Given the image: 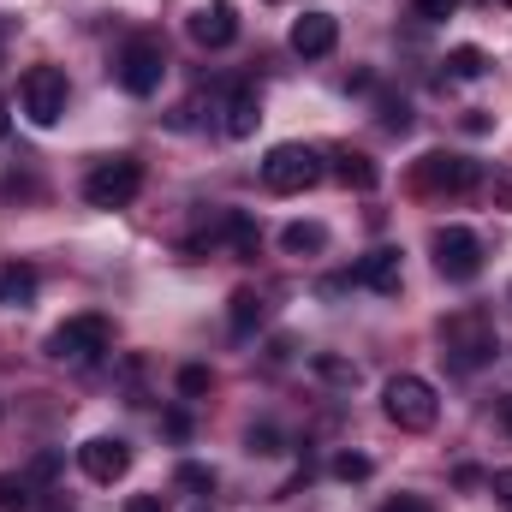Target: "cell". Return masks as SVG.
I'll list each match as a JSON object with an SVG mask.
<instances>
[{"mask_svg": "<svg viewBox=\"0 0 512 512\" xmlns=\"http://www.w3.org/2000/svg\"><path fill=\"white\" fill-rule=\"evenodd\" d=\"M453 12H459V0H411V18H423V24H441Z\"/></svg>", "mask_w": 512, "mask_h": 512, "instance_id": "obj_24", "label": "cell"}, {"mask_svg": "<svg viewBox=\"0 0 512 512\" xmlns=\"http://www.w3.org/2000/svg\"><path fill=\"white\" fill-rule=\"evenodd\" d=\"M495 495H501V507L512 512V471H495Z\"/></svg>", "mask_w": 512, "mask_h": 512, "instance_id": "obj_32", "label": "cell"}, {"mask_svg": "<svg viewBox=\"0 0 512 512\" xmlns=\"http://www.w3.org/2000/svg\"><path fill=\"white\" fill-rule=\"evenodd\" d=\"M185 30H191L197 48H233V36H239V12H233V0H209V6L191 12Z\"/></svg>", "mask_w": 512, "mask_h": 512, "instance_id": "obj_11", "label": "cell"}, {"mask_svg": "<svg viewBox=\"0 0 512 512\" xmlns=\"http://www.w3.org/2000/svg\"><path fill=\"white\" fill-rule=\"evenodd\" d=\"M114 346V322L108 316H66L54 334H48V358L60 364H90Z\"/></svg>", "mask_w": 512, "mask_h": 512, "instance_id": "obj_7", "label": "cell"}, {"mask_svg": "<svg viewBox=\"0 0 512 512\" xmlns=\"http://www.w3.org/2000/svg\"><path fill=\"white\" fill-rule=\"evenodd\" d=\"M227 322H233V334H251L256 322H262V298H256L251 286H245V292H233V310H227Z\"/></svg>", "mask_w": 512, "mask_h": 512, "instance_id": "obj_20", "label": "cell"}, {"mask_svg": "<svg viewBox=\"0 0 512 512\" xmlns=\"http://www.w3.org/2000/svg\"><path fill=\"white\" fill-rule=\"evenodd\" d=\"M310 370H316L322 382H334V387H358V364H346V358H328V352H316V358H310Z\"/></svg>", "mask_w": 512, "mask_h": 512, "instance_id": "obj_21", "label": "cell"}, {"mask_svg": "<svg viewBox=\"0 0 512 512\" xmlns=\"http://www.w3.org/2000/svg\"><path fill=\"white\" fill-rule=\"evenodd\" d=\"M209 382H215V376H209L203 364H185V370H179V393H185V399H197V393H209Z\"/></svg>", "mask_w": 512, "mask_h": 512, "instance_id": "obj_25", "label": "cell"}, {"mask_svg": "<svg viewBox=\"0 0 512 512\" xmlns=\"http://www.w3.org/2000/svg\"><path fill=\"white\" fill-rule=\"evenodd\" d=\"M334 42H340V18H328V12H298L292 18V54L298 60H328Z\"/></svg>", "mask_w": 512, "mask_h": 512, "instance_id": "obj_12", "label": "cell"}, {"mask_svg": "<svg viewBox=\"0 0 512 512\" xmlns=\"http://www.w3.org/2000/svg\"><path fill=\"white\" fill-rule=\"evenodd\" d=\"M280 251H286V256L328 251V227H322V221H292V227H280Z\"/></svg>", "mask_w": 512, "mask_h": 512, "instance_id": "obj_17", "label": "cell"}, {"mask_svg": "<svg viewBox=\"0 0 512 512\" xmlns=\"http://www.w3.org/2000/svg\"><path fill=\"white\" fill-rule=\"evenodd\" d=\"M161 78H167V54H161V42H155V36H131L126 48H120V60H114V84L143 102V96L161 90Z\"/></svg>", "mask_w": 512, "mask_h": 512, "instance_id": "obj_8", "label": "cell"}, {"mask_svg": "<svg viewBox=\"0 0 512 512\" xmlns=\"http://www.w3.org/2000/svg\"><path fill=\"white\" fill-rule=\"evenodd\" d=\"M173 483H179V489H191V495L203 501V495L215 489V471H209V465H179V471H173Z\"/></svg>", "mask_w": 512, "mask_h": 512, "instance_id": "obj_22", "label": "cell"}, {"mask_svg": "<svg viewBox=\"0 0 512 512\" xmlns=\"http://www.w3.org/2000/svg\"><path fill=\"white\" fill-rule=\"evenodd\" d=\"M66 102H72V84H66V72L60 66H30L24 78H18V108H24V120L30 126H60L66 120Z\"/></svg>", "mask_w": 512, "mask_h": 512, "instance_id": "obj_2", "label": "cell"}, {"mask_svg": "<svg viewBox=\"0 0 512 512\" xmlns=\"http://www.w3.org/2000/svg\"><path fill=\"white\" fill-rule=\"evenodd\" d=\"M411 179H417V191H429V197H465V191L483 185V161H471V155H459V149H429Z\"/></svg>", "mask_w": 512, "mask_h": 512, "instance_id": "obj_4", "label": "cell"}, {"mask_svg": "<svg viewBox=\"0 0 512 512\" xmlns=\"http://www.w3.org/2000/svg\"><path fill=\"white\" fill-rule=\"evenodd\" d=\"M429 251H435L441 280H453V286H471V280L483 274V239H477L471 227H435Z\"/></svg>", "mask_w": 512, "mask_h": 512, "instance_id": "obj_9", "label": "cell"}, {"mask_svg": "<svg viewBox=\"0 0 512 512\" xmlns=\"http://www.w3.org/2000/svg\"><path fill=\"white\" fill-rule=\"evenodd\" d=\"M483 72H489V54H483V48H453V54H447V78H453V84H471V78H483Z\"/></svg>", "mask_w": 512, "mask_h": 512, "instance_id": "obj_18", "label": "cell"}, {"mask_svg": "<svg viewBox=\"0 0 512 512\" xmlns=\"http://www.w3.org/2000/svg\"><path fill=\"white\" fill-rule=\"evenodd\" d=\"M334 179H340L346 191H376V185H382V167H376L364 149H334Z\"/></svg>", "mask_w": 512, "mask_h": 512, "instance_id": "obj_14", "label": "cell"}, {"mask_svg": "<svg viewBox=\"0 0 512 512\" xmlns=\"http://www.w3.org/2000/svg\"><path fill=\"white\" fill-rule=\"evenodd\" d=\"M316 179H322V155L304 149V143H274V149L262 155V185H268L274 197H298V191H310Z\"/></svg>", "mask_w": 512, "mask_h": 512, "instance_id": "obj_6", "label": "cell"}, {"mask_svg": "<svg viewBox=\"0 0 512 512\" xmlns=\"http://www.w3.org/2000/svg\"><path fill=\"white\" fill-rule=\"evenodd\" d=\"M382 512H435V501H423V495H393Z\"/></svg>", "mask_w": 512, "mask_h": 512, "instance_id": "obj_27", "label": "cell"}, {"mask_svg": "<svg viewBox=\"0 0 512 512\" xmlns=\"http://www.w3.org/2000/svg\"><path fill=\"white\" fill-rule=\"evenodd\" d=\"M501 352V340H495V322L483 316V310H453V316H441V358L453 364V370H483L489 358Z\"/></svg>", "mask_w": 512, "mask_h": 512, "instance_id": "obj_1", "label": "cell"}, {"mask_svg": "<svg viewBox=\"0 0 512 512\" xmlns=\"http://www.w3.org/2000/svg\"><path fill=\"white\" fill-rule=\"evenodd\" d=\"M382 411H387V423H399L405 435H423V429H435L441 399H435V387L423 376H393L382 387Z\"/></svg>", "mask_w": 512, "mask_h": 512, "instance_id": "obj_3", "label": "cell"}, {"mask_svg": "<svg viewBox=\"0 0 512 512\" xmlns=\"http://www.w3.org/2000/svg\"><path fill=\"white\" fill-rule=\"evenodd\" d=\"M251 453H280L274 447V429H251Z\"/></svg>", "mask_w": 512, "mask_h": 512, "instance_id": "obj_31", "label": "cell"}, {"mask_svg": "<svg viewBox=\"0 0 512 512\" xmlns=\"http://www.w3.org/2000/svg\"><path fill=\"white\" fill-rule=\"evenodd\" d=\"M0 131H6V120H0Z\"/></svg>", "mask_w": 512, "mask_h": 512, "instance_id": "obj_34", "label": "cell"}, {"mask_svg": "<svg viewBox=\"0 0 512 512\" xmlns=\"http://www.w3.org/2000/svg\"><path fill=\"white\" fill-rule=\"evenodd\" d=\"M30 507H36L30 477H24V471H6V477H0V512H30Z\"/></svg>", "mask_w": 512, "mask_h": 512, "instance_id": "obj_19", "label": "cell"}, {"mask_svg": "<svg viewBox=\"0 0 512 512\" xmlns=\"http://www.w3.org/2000/svg\"><path fill=\"white\" fill-rule=\"evenodd\" d=\"M36 286H42V280H36L30 262H6V268H0V304H6V310L36 304Z\"/></svg>", "mask_w": 512, "mask_h": 512, "instance_id": "obj_15", "label": "cell"}, {"mask_svg": "<svg viewBox=\"0 0 512 512\" xmlns=\"http://www.w3.org/2000/svg\"><path fill=\"white\" fill-rule=\"evenodd\" d=\"M167 435L185 441V435H191V417H185V411H167Z\"/></svg>", "mask_w": 512, "mask_h": 512, "instance_id": "obj_29", "label": "cell"}, {"mask_svg": "<svg viewBox=\"0 0 512 512\" xmlns=\"http://www.w3.org/2000/svg\"><path fill=\"white\" fill-rule=\"evenodd\" d=\"M489 197H495V209H512V173H495V185H489Z\"/></svg>", "mask_w": 512, "mask_h": 512, "instance_id": "obj_28", "label": "cell"}, {"mask_svg": "<svg viewBox=\"0 0 512 512\" xmlns=\"http://www.w3.org/2000/svg\"><path fill=\"white\" fill-rule=\"evenodd\" d=\"M126 512H167V507H161V495H131Z\"/></svg>", "mask_w": 512, "mask_h": 512, "instance_id": "obj_30", "label": "cell"}, {"mask_svg": "<svg viewBox=\"0 0 512 512\" xmlns=\"http://www.w3.org/2000/svg\"><path fill=\"white\" fill-rule=\"evenodd\" d=\"M370 471H376V465H370L364 453H340V459H334V477H340V483H364Z\"/></svg>", "mask_w": 512, "mask_h": 512, "instance_id": "obj_23", "label": "cell"}, {"mask_svg": "<svg viewBox=\"0 0 512 512\" xmlns=\"http://www.w3.org/2000/svg\"><path fill=\"white\" fill-rule=\"evenodd\" d=\"M256 120H262V102H256L251 84H239V90L227 96V120H221V126H227V137H251Z\"/></svg>", "mask_w": 512, "mask_h": 512, "instance_id": "obj_16", "label": "cell"}, {"mask_svg": "<svg viewBox=\"0 0 512 512\" xmlns=\"http://www.w3.org/2000/svg\"><path fill=\"white\" fill-rule=\"evenodd\" d=\"M78 465H84L90 483H120L131 471V447L120 435H90V441L78 447Z\"/></svg>", "mask_w": 512, "mask_h": 512, "instance_id": "obj_10", "label": "cell"}, {"mask_svg": "<svg viewBox=\"0 0 512 512\" xmlns=\"http://www.w3.org/2000/svg\"><path fill=\"white\" fill-rule=\"evenodd\" d=\"M399 274H405V268H399V251H393V245L358 256V268H352V280H358V286H370V292H382V298L399 292Z\"/></svg>", "mask_w": 512, "mask_h": 512, "instance_id": "obj_13", "label": "cell"}, {"mask_svg": "<svg viewBox=\"0 0 512 512\" xmlns=\"http://www.w3.org/2000/svg\"><path fill=\"white\" fill-rule=\"evenodd\" d=\"M137 191H143V161L137 155H108L84 173V203L90 209H126Z\"/></svg>", "mask_w": 512, "mask_h": 512, "instance_id": "obj_5", "label": "cell"}, {"mask_svg": "<svg viewBox=\"0 0 512 512\" xmlns=\"http://www.w3.org/2000/svg\"><path fill=\"white\" fill-rule=\"evenodd\" d=\"M382 126L387 131H411V108H405V102H387V108H382Z\"/></svg>", "mask_w": 512, "mask_h": 512, "instance_id": "obj_26", "label": "cell"}, {"mask_svg": "<svg viewBox=\"0 0 512 512\" xmlns=\"http://www.w3.org/2000/svg\"><path fill=\"white\" fill-rule=\"evenodd\" d=\"M507 435H512V411H507Z\"/></svg>", "mask_w": 512, "mask_h": 512, "instance_id": "obj_33", "label": "cell"}]
</instances>
